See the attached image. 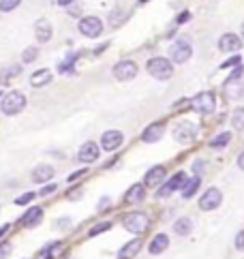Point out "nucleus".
<instances>
[{"label":"nucleus","mask_w":244,"mask_h":259,"mask_svg":"<svg viewBox=\"0 0 244 259\" xmlns=\"http://www.w3.org/2000/svg\"><path fill=\"white\" fill-rule=\"evenodd\" d=\"M146 69L154 79H170L174 75V64H172L170 58H161V56L150 58Z\"/></svg>","instance_id":"f257e3e1"},{"label":"nucleus","mask_w":244,"mask_h":259,"mask_svg":"<svg viewBox=\"0 0 244 259\" xmlns=\"http://www.w3.org/2000/svg\"><path fill=\"white\" fill-rule=\"evenodd\" d=\"M26 107V97L22 95V92H9V95L3 97V101H0V109L7 114V116H15V114H20L22 109Z\"/></svg>","instance_id":"f03ea898"},{"label":"nucleus","mask_w":244,"mask_h":259,"mask_svg":"<svg viewBox=\"0 0 244 259\" xmlns=\"http://www.w3.org/2000/svg\"><path fill=\"white\" fill-rule=\"evenodd\" d=\"M122 225H125V229L131 231V234H142V231L148 229L150 219L144 212H129V214L122 219Z\"/></svg>","instance_id":"7ed1b4c3"},{"label":"nucleus","mask_w":244,"mask_h":259,"mask_svg":"<svg viewBox=\"0 0 244 259\" xmlns=\"http://www.w3.org/2000/svg\"><path fill=\"white\" fill-rule=\"evenodd\" d=\"M191 54H193V48H191V41L186 39V36H182V39H178L174 45H172V50H170V58L172 62L176 64H182L191 58Z\"/></svg>","instance_id":"20e7f679"},{"label":"nucleus","mask_w":244,"mask_h":259,"mask_svg":"<svg viewBox=\"0 0 244 259\" xmlns=\"http://www.w3.org/2000/svg\"><path fill=\"white\" fill-rule=\"evenodd\" d=\"M214 105H217V99H214L212 92H199L197 97L191 99V107L197 114H210L214 112Z\"/></svg>","instance_id":"39448f33"},{"label":"nucleus","mask_w":244,"mask_h":259,"mask_svg":"<svg viewBox=\"0 0 244 259\" xmlns=\"http://www.w3.org/2000/svg\"><path fill=\"white\" fill-rule=\"evenodd\" d=\"M77 28H79V32L84 36H90V39H95V36H99L103 32V22L99 20V17H95V15H88V17H82Z\"/></svg>","instance_id":"423d86ee"},{"label":"nucleus","mask_w":244,"mask_h":259,"mask_svg":"<svg viewBox=\"0 0 244 259\" xmlns=\"http://www.w3.org/2000/svg\"><path fill=\"white\" fill-rule=\"evenodd\" d=\"M137 75V64L133 60H122L114 67V77L120 81H129Z\"/></svg>","instance_id":"0eeeda50"},{"label":"nucleus","mask_w":244,"mask_h":259,"mask_svg":"<svg viewBox=\"0 0 244 259\" xmlns=\"http://www.w3.org/2000/svg\"><path fill=\"white\" fill-rule=\"evenodd\" d=\"M221 201H223V193L219 191V189H208L201 195V199H199V208L201 210H217L219 206H221Z\"/></svg>","instance_id":"6e6552de"},{"label":"nucleus","mask_w":244,"mask_h":259,"mask_svg":"<svg viewBox=\"0 0 244 259\" xmlns=\"http://www.w3.org/2000/svg\"><path fill=\"white\" fill-rule=\"evenodd\" d=\"M195 135H197V126L191 124V122H180L174 128V137H176V142H180V144L193 142Z\"/></svg>","instance_id":"1a4fd4ad"},{"label":"nucleus","mask_w":244,"mask_h":259,"mask_svg":"<svg viewBox=\"0 0 244 259\" xmlns=\"http://www.w3.org/2000/svg\"><path fill=\"white\" fill-rule=\"evenodd\" d=\"M242 48V41H240V36L238 34H233V32H227V34H223L221 39H219V50L221 52H238Z\"/></svg>","instance_id":"9d476101"},{"label":"nucleus","mask_w":244,"mask_h":259,"mask_svg":"<svg viewBox=\"0 0 244 259\" xmlns=\"http://www.w3.org/2000/svg\"><path fill=\"white\" fill-rule=\"evenodd\" d=\"M186 182H189V180H186L184 171H178V174L174 176V178H172L170 182H167V184H165V187H163L161 191H158V195H161V197L172 195V193H174L176 189H184V184H186Z\"/></svg>","instance_id":"9b49d317"},{"label":"nucleus","mask_w":244,"mask_h":259,"mask_svg":"<svg viewBox=\"0 0 244 259\" xmlns=\"http://www.w3.org/2000/svg\"><path fill=\"white\" fill-rule=\"evenodd\" d=\"M77 159L82 163H95L99 159V146L95 142H86L82 148H79V152H77Z\"/></svg>","instance_id":"f8f14e48"},{"label":"nucleus","mask_w":244,"mask_h":259,"mask_svg":"<svg viewBox=\"0 0 244 259\" xmlns=\"http://www.w3.org/2000/svg\"><path fill=\"white\" fill-rule=\"evenodd\" d=\"M225 95L229 99H240L244 95V79L242 77H229L225 81Z\"/></svg>","instance_id":"ddd939ff"},{"label":"nucleus","mask_w":244,"mask_h":259,"mask_svg":"<svg viewBox=\"0 0 244 259\" xmlns=\"http://www.w3.org/2000/svg\"><path fill=\"white\" fill-rule=\"evenodd\" d=\"M122 133L120 131H105L101 137V146H103V150H116V148L122 146Z\"/></svg>","instance_id":"4468645a"},{"label":"nucleus","mask_w":244,"mask_h":259,"mask_svg":"<svg viewBox=\"0 0 244 259\" xmlns=\"http://www.w3.org/2000/svg\"><path fill=\"white\" fill-rule=\"evenodd\" d=\"M163 131H165V126H163L161 122H154V124L146 126V131L142 133V140H144L146 144H154V142H158V140L163 137Z\"/></svg>","instance_id":"2eb2a0df"},{"label":"nucleus","mask_w":244,"mask_h":259,"mask_svg":"<svg viewBox=\"0 0 244 259\" xmlns=\"http://www.w3.org/2000/svg\"><path fill=\"white\" fill-rule=\"evenodd\" d=\"M30 178H32V182H39V184L48 182V180L54 178V167L52 165H36V167L32 169V174H30Z\"/></svg>","instance_id":"dca6fc26"},{"label":"nucleus","mask_w":244,"mask_h":259,"mask_svg":"<svg viewBox=\"0 0 244 259\" xmlns=\"http://www.w3.org/2000/svg\"><path fill=\"white\" fill-rule=\"evenodd\" d=\"M34 36H36V41L48 43L52 39V24L48 20H39L34 24Z\"/></svg>","instance_id":"f3484780"},{"label":"nucleus","mask_w":244,"mask_h":259,"mask_svg":"<svg viewBox=\"0 0 244 259\" xmlns=\"http://www.w3.org/2000/svg\"><path fill=\"white\" fill-rule=\"evenodd\" d=\"M139 251H142V240L135 238V240H131V242H127L125 246L120 248L118 257H120V259H133V257H135Z\"/></svg>","instance_id":"a211bd4d"},{"label":"nucleus","mask_w":244,"mask_h":259,"mask_svg":"<svg viewBox=\"0 0 244 259\" xmlns=\"http://www.w3.org/2000/svg\"><path fill=\"white\" fill-rule=\"evenodd\" d=\"M163 178H165V167H163V165H156V167H152L146 174L144 184H146V187H156V184L163 182Z\"/></svg>","instance_id":"6ab92c4d"},{"label":"nucleus","mask_w":244,"mask_h":259,"mask_svg":"<svg viewBox=\"0 0 244 259\" xmlns=\"http://www.w3.org/2000/svg\"><path fill=\"white\" fill-rule=\"evenodd\" d=\"M50 81H52V73H50V69H39V71H34L32 75H30V86H32V88L48 86Z\"/></svg>","instance_id":"aec40b11"},{"label":"nucleus","mask_w":244,"mask_h":259,"mask_svg":"<svg viewBox=\"0 0 244 259\" xmlns=\"http://www.w3.org/2000/svg\"><path fill=\"white\" fill-rule=\"evenodd\" d=\"M167 246H170V238H167L165 234H156L154 240L150 242L148 251H150V255H158V253H163Z\"/></svg>","instance_id":"412c9836"},{"label":"nucleus","mask_w":244,"mask_h":259,"mask_svg":"<svg viewBox=\"0 0 244 259\" xmlns=\"http://www.w3.org/2000/svg\"><path fill=\"white\" fill-rule=\"evenodd\" d=\"M41 217H43V210L34 206V208H30V210H28L26 214L22 217V225H24V227H34V225H39Z\"/></svg>","instance_id":"4be33fe9"},{"label":"nucleus","mask_w":244,"mask_h":259,"mask_svg":"<svg viewBox=\"0 0 244 259\" xmlns=\"http://www.w3.org/2000/svg\"><path fill=\"white\" fill-rule=\"evenodd\" d=\"M144 193H146V189H144V184H133L129 191H127V201L129 203H139L144 199Z\"/></svg>","instance_id":"5701e85b"},{"label":"nucleus","mask_w":244,"mask_h":259,"mask_svg":"<svg viewBox=\"0 0 244 259\" xmlns=\"http://www.w3.org/2000/svg\"><path fill=\"white\" fill-rule=\"evenodd\" d=\"M191 229H193L191 219H178V221H176V225H174V231H176L178 236H189V234H191Z\"/></svg>","instance_id":"b1692460"},{"label":"nucleus","mask_w":244,"mask_h":259,"mask_svg":"<svg viewBox=\"0 0 244 259\" xmlns=\"http://www.w3.org/2000/svg\"><path fill=\"white\" fill-rule=\"evenodd\" d=\"M199 176H195V178H191L189 182H186L184 184V189H182V197H186V199H189V197H193L195 195V193H197V189H199Z\"/></svg>","instance_id":"393cba45"},{"label":"nucleus","mask_w":244,"mask_h":259,"mask_svg":"<svg viewBox=\"0 0 244 259\" xmlns=\"http://www.w3.org/2000/svg\"><path fill=\"white\" fill-rule=\"evenodd\" d=\"M77 56H79V54H73V56H69L64 62H60V64H58V71L64 73V75H75L73 64H75V60H77Z\"/></svg>","instance_id":"a878e982"},{"label":"nucleus","mask_w":244,"mask_h":259,"mask_svg":"<svg viewBox=\"0 0 244 259\" xmlns=\"http://www.w3.org/2000/svg\"><path fill=\"white\" fill-rule=\"evenodd\" d=\"M20 71H22V67L20 64H13V67H9V69H5L3 73H0V84H7L11 77H15V75H20Z\"/></svg>","instance_id":"bb28decb"},{"label":"nucleus","mask_w":244,"mask_h":259,"mask_svg":"<svg viewBox=\"0 0 244 259\" xmlns=\"http://www.w3.org/2000/svg\"><path fill=\"white\" fill-rule=\"evenodd\" d=\"M231 124H233V128H238V131L244 128V107H238L236 112L231 114Z\"/></svg>","instance_id":"cd10ccee"},{"label":"nucleus","mask_w":244,"mask_h":259,"mask_svg":"<svg viewBox=\"0 0 244 259\" xmlns=\"http://www.w3.org/2000/svg\"><path fill=\"white\" fill-rule=\"evenodd\" d=\"M229 142H231V133H219V135L210 142V146H212V148H223V146H227Z\"/></svg>","instance_id":"c85d7f7f"},{"label":"nucleus","mask_w":244,"mask_h":259,"mask_svg":"<svg viewBox=\"0 0 244 259\" xmlns=\"http://www.w3.org/2000/svg\"><path fill=\"white\" fill-rule=\"evenodd\" d=\"M22 0H0V11L3 13H9V11H13V9L20 5Z\"/></svg>","instance_id":"c756f323"},{"label":"nucleus","mask_w":244,"mask_h":259,"mask_svg":"<svg viewBox=\"0 0 244 259\" xmlns=\"http://www.w3.org/2000/svg\"><path fill=\"white\" fill-rule=\"evenodd\" d=\"M36 54H39V50H36V48H26L24 54H22V62H34Z\"/></svg>","instance_id":"7c9ffc66"},{"label":"nucleus","mask_w":244,"mask_h":259,"mask_svg":"<svg viewBox=\"0 0 244 259\" xmlns=\"http://www.w3.org/2000/svg\"><path fill=\"white\" fill-rule=\"evenodd\" d=\"M109 227H111L109 221H105V223H101V225H95L90 229V236H99V234H103V231H107Z\"/></svg>","instance_id":"2f4dec72"},{"label":"nucleus","mask_w":244,"mask_h":259,"mask_svg":"<svg viewBox=\"0 0 244 259\" xmlns=\"http://www.w3.org/2000/svg\"><path fill=\"white\" fill-rule=\"evenodd\" d=\"M34 197H36V195H34L32 191H30V193H24L22 197H17V199H15V203H17V206H24V203H30Z\"/></svg>","instance_id":"473e14b6"},{"label":"nucleus","mask_w":244,"mask_h":259,"mask_svg":"<svg viewBox=\"0 0 244 259\" xmlns=\"http://www.w3.org/2000/svg\"><path fill=\"white\" fill-rule=\"evenodd\" d=\"M236 248L238 251H244V229L236 236Z\"/></svg>","instance_id":"72a5a7b5"},{"label":"nucleus","mask_w":244,"mask_h":259,"mask_svg":"<svg viewBox=\"0 0 244 259\" xmlns=\"http://www.w3.org/2000/svg\"><path fill=\"white\" fill-rule=\"evenodd\" d=\"M9 253H11V244L5 242V244H0V259H5Z\"/></svg>","instance_id":"f704fd0d"},{"label":"nucleus","mask_w":244,"mask_h":259,"mask_svg":"<svg viewBox=\"0 0 244 259\" xmlns=\"http://www.w3.org/2000/svg\"><path fill=\"white\" fill-rule=\"evenodd\" d=\"M233 64H238V67H240V56H236V58H229L227 62H223V69H227V67H233Z\"/></svg>","instance_id":"c9c22d12"},{"label":"nucleus","mask_w":244,"mask_h":259,"mask_svg":"<svg viewBox=\"0 0 244 259\" xmlns=\"http://www.w3.org/2000/svg\"><path fill=\"white\" fill-rule=\"evenodd\" d=\"M56 191V184H48V187H45V189H41V193H39V195H50V193H54Z\"/></svg>","instance_id":"e433bc0d"},{"label":"nucleus","mask_w":244,"mask_h":259,"mask_svg":"<svg viewBox=\"0 0 244 259\" xmlns=\"http://www.w3.org/2000/svg\"><path fill=\"white\" fill-rule=\"evenodd\" d=\"M71 225V219H58V225H56V227H69Z\"/></svg>","instance_id":"4c0bfd02"},{"label":"nucleus","mask_w":244,"mask_h":259,"mask_svg":"<svg viewBox=\"0 0 244 259\" xmlns=\"http://www.w3.org/2000/svg\"><path fill=\"white\" fill-rule=\"evenodd\" d=\"M84 174H86V169H79V171H75V174H71V178H69V180H71V182H73V180H77V178H82Z\"/></svg>","instance_id":"58836bf2"},{"label":"nucleus","mask_w":244,"mask_h":259,"mask_svg":"<svg viewBox=\"0 0 244 259\" xmlns=\"http://www.w3.org/2000/svg\"><path fill=\"white\" fill-rule=\"evenodd\" d=\"M186 20H189V13H180V15H178V20H176V24H182V22H186Z\"/></svg>","instance_id":"ea45409f"},{"label":"nucleus","mask_w":244,"mask_h":259,"mask_svg":"<svg viewBox=\"0 0 244 259\" xmlns=\"http://www.w3.org/2000/svg\"><path fill=\"white\" fill-rule=\"evenodd\" d=\"M238 167H240V169L244 171V152H242V154L238 156Z\"/></svg>","instance_id":"a19ab883"},{"label":"nucleus","mask_w":244,"mask_h":259,"mask_svg":"<svg viewBox=\"0 0 244 259\" xmlns=\"http://www.w3.org/2000/svg\"><path fill=\"white\" fill-rule=\"evenodd\" d=\"M193 167H195V171H197V174H199V171L204 169V163H201V161H197V163L193 165Z\"/></svg>","instance_id":"79ce46f5"},{"label":"nucleus","mask_w":244,"mask_h":259,"mask_svg":"<svg viewBox=\"0 0 244 259\" xmlns=\"http://www.w3.org/2000/svg\"><path fill=\"white\" fill-rule=\"evenodd\" d=\"M107 203H109V199L105 197V199H101V206H99V210H105L107 208Z\"/></svg>","instance_id":"37998d69"},{"label":"nucleus","mask_w":244,"mask_h":259,"mask_svg":"<svg viewBox=\"0 0 244 259\" xmlns=\"http://www.w3.org/2000/svg\"><path fill=\"white\" fill-rule=\"evenodd\" d=\"M7 231H9V225H3V227H0V238H3V236L7 234Z\"/></svg>","instance_id":"c03bdc74"},{"label":"nucleus","mask_w":244,"mask_h":259,"mask_svg":"<svg viewBox=\"0 0 244 259\" xmlns=\"http://www.w3.org/2000/svg\"><path fill=\"white\" fill-rule=\"evenodd\" d=\"M71 3H73V0H58L60 7H67V5H71Z\"/></svg>","instance_id":"a18cd8bd"},{"label":"nucleus","mask_w":244,"mask_h":259,"mask_svg":"<svg viewBox=\"0 0 244 259\" xmlns=\"http://www.w3.org/2000/svg\"><path fill=\"white\" fill-rule=\"evenodd\" d=\"M242 36H244V24H242Z\"/></svg>","instance_id":"49530a36"},{"label":"nucleus","mask_w":244,"mask_h":259,"mask_svg":"<svg viewBox=\"0 0 244 259\" xmlns=\"http://www.w3.org/2000/svg\"><path fill=\"white\" fill-rule=\"evenodd\" d=\"M0 101H3V95H0Z\"/></svg>","instance_id":"de8ad7c7"}]
</instances>
